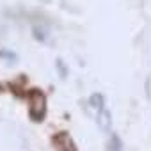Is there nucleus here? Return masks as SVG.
Here are the masks:
<instances>
[{"mask_svg": "<svg viewBox=\"0 0 151 151\" xmlns=\"http://www.w3.org/2000/svg\"><path fill=\"white\" fill-rule=\"evenodd\" d=\"M96 123H98V128L101 132H109L110 126H112V116H110V112L107 109H101L98 112V116H96Z\"/></svg>", "mask_w": 151, "mask_h": 151, "instance_id": "obj_3", "label": "nucleus"}, {"mask_svg": "<svg viewBox=\"0 0 151 151\" xmlns=\"http://www.w3.org/2000/svg\"><path fill=\"white\" fill-rule=\"evenodd\" d=\"M52 144L55 147V151H78L75 140L71 139V135L68 132H59V133H53L52 137Z\"/></svg>", "mask_w": 151, "mask_h": 151, "instance_id": "obj_2", "label": "nucleus"}, {"mask_svg": "<svg viewBox=\"0 0 151 151\" xmlns=\"http://www.w3.org/2000/svg\"><path fill=\"white\" fill-rule=\"evenodd\" d=\"M0 57H6V59H9V60H14V59H16V55H14L13 52H6V50H0Z\"/></svg>", "mask_w": 151, "mask_h": 151, "instance_id": "obj_6", "label": "nucleus"}, {"mask_svg": "<svg viewBox=\"0 0 151 151\" xmlns=\"http://www.w3.org/2000/svg\"><path fill=\"white\" fill-rule=\"evenodd\" d=\"M89 105L94 109V110H101V109H105V98H103V94L101 93H94L91 98H89Z\"/></svg>", "mask_w": 151, "mask_h": 151, "instance_id": "obj_4", "label": "nucleus"}, {"mask_svg": "<svg viewBox=\"0 0 151 151\" xmlns=\"http://www.w3.org/2000/svg\"><path fill=\"white\" fill-rule=\"evenodd\" d=\"M29 100V117L34 123H41L46 116V96L39 89H32L27 94Z\"/></svg>", "mask_w": 151, "mask_h": 151, "instance_id": "obj_1", "label": "nucleus"}, {"mask_svg": "<svg viewBox=\"0 0 151 151\" xmlns=\"http://www.w3.org/2000/svg\"><path fill=\"white\" fill-rule=\"evenodd\" d=\"M107 151H124V149H123V140H121V137H119L117 133H112V135H110Z\"/></svg>", "mask_w": 151, "mask_h": 151, "instance_id": "obj_5", "label": "nucleus"}, {"mask_svg": "<svg viewBox=\"0 0 151 151\" xmlns=\"http://www.w3.org/2000/svg\"><path fill=\"white\" fill-rule=\"evenodd\" d=\"M57 66H59V69H60V73H62V77H66V69H64L62 60H57Z\"/></svg>", "mask_w": 151, "mask_h": 151, "instance_id": "obj_7", "label": "nucleus"}]
</instances>
